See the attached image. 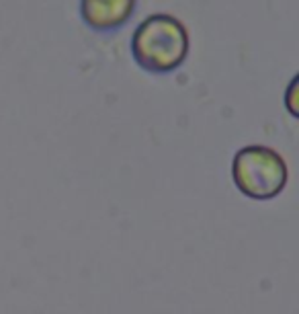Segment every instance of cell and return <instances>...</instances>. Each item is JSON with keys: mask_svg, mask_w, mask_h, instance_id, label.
Masks as SVG:
<instances>
[{"mask_svg": "<svg viewBox=\"0 0 299 314\" xmlns=\"http://www.w3.org/2000/svg\"><path fill=\"white\" fill-rule=\"evenodd\" d=\"M191 39L185 23L170 13L145 17L131 35V56L147 74H172L189 56Z\"/></svg>", "mask_w": 299, "mask_h": 314, "instance_id": "1", "label": "cell"}, {"mask_svg": "<svg viewBox=\"0 0 299 314\" xmlns=\"http://www.w3.org/2000/svg\"><path fill=\"white\" fill-rule=\"evenodd\" d=\"M287 165L283 156L262 144L240 148L232 161V181L244 197L271 201L287 187Z\"/></svg>", "mask_w": 299, "mask_h": 314, "instance_id": "2", "label": "cell"}, {"mask_svg": "<svg viewBox=\"0 0 299 314\" xmlns=\"http://www.w3.org/2000/svg\"><path fill=\"white\" fill-rule=\"evenodd\" d=\"M137 0H80V19L95 33H115L129 23Z\"/></svg>", "mask_w": 299, "mask_h": 314, "instance_id": "3", "label": "cell"}]
</instances>
